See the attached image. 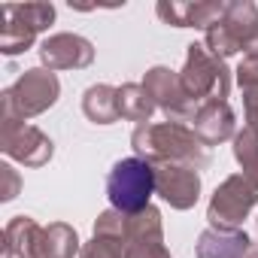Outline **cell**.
<instances>
[{"instance_id":"obj_8","label":"cell","mask_w":258,"mask_h":258,"mask_svg":"<svg viewBox=\"0 0 258 258\" xmlns=\"http://www.w3.org/2000/svg\"><path fill=\"white\" fill-rule=\"evenodd\" d=\"M7 94H10L16 112L28 121V118H34V115H40V112L55 106V100L61 94V82H58V76L52 70L31 67V70H25L16 79L13 88H7Z\"/></svg>"},{"instance_id":"obj_14","label":"cell","mask_w":258,"mask_h":258,"mask_svg":"<svg viewBox=\"0 0 258 258\" xmlns=\"http://www.w3.org/2000/svg\"><path fill=\"white\" fill-rule=\"evenodd\" d=\"M191 131L204 140V146H219L231 137H237V118L228 100H207L198 106L191 118Z\"/></svg>"},{"instance_id":"obj_17","label":"cell","mask_w":258,"mask_h":258,"mask_svg":"<svg viewBox=\"0 0 258 258\" xmlns=\"http://www.w3.org/2000/svg\"><path fill=\"white\" fill-rule=\"evenodd\" d=\"M82 112L88 121L94 124H112L118 121V88L100 82V85H91L85 94H82Z\"/></svg>"},{"instance_id":"obj_15","label":"cell","mask_w":258,"mask_h":258,"mask_svg":"<svg viewBox=\"0 0 258 258\" xmlns=\"http://www.w3.org/2000/svg\"><path fill=\"white\" fill-rule=\"evenodd\" d=\"M43 225L31 216H16L4 228V258H40Z\"/></svg>"},{"instance_id":"obj_5","label":"cell","mask_w":258,"mask_h":258,"mask_svg":"<svg viewBox=\"0 0 258 258\" xmlns=\"http://www.w3.org/2000/svg\"><path fill=\"white\" fill-rule=\"evenodd\" d=\"M155 195V164L143 158H121L106 173V198L112 210L134 216L149 207Z\"/></svg>"},{"instance_id":"obj_16","label":"cell","mask_w":258,"mask_h":258,"mask_svg":"<svg viewBox=\"0 0 258 258\" xmlns=\"http://www.w3.org/2000/svg\"><path fill=\"white\" fill-rule=\"evenodd\" d=\"M249 249H252V240L240 228L234 231L207 228L198 237V258H246Z\"/></svg>"},{"instance_id":"obj_12","label":"cell","mask_w":258,"mask_h":258,"mask_svg":"<svg viewBox=\"0 0 258 258\" xmlns=\"http://www.w3.org/2000/svg\"><path fill=\"white\" fill-rule=\"evenodd\" d=\"M40 61L46 70H85L94 61V46L79 34H52L40 46Z\"/></svg>"},{"instance_id":"obj_2","label":"cell","mask_w":258,"mask_h":258,"mask_svg":"<svg viewBox=\"0 0 258 258\" xmlns=\"http://www.w3.org/2000/svg\"><path fill=\"white\" fill-rule=\"evenodd\" d=\"M0 149H4L13 161L25 164V167H43V164H49V158L55 152L52 140L40 131V127L28 124L16 112L7 91L0 94Z\"/></svg>"},{"instance_id":"obj_1","label":"cell","mask_w":258,"mask_h":258,"mask_svg":"<svg viewBox=\"0 0 258 258\" xmlns=\"http://www.w3.org/2000/svg\"><path fill=\"white\" fill-rule=\"evenodd\" d=\"M131 146L137 158L149 164H185L195 170H204L210 164V146L179 121H146L137 124L131 134Z\"/></svg>"},{"instance_id":"obj_6","label":"cell","mask_w":258,"mask_h":258,"mask_svg":"<svg viewBox=\"0 0 258 258\" xmlns=\"http://www.w3.org/2000/svg\"><path fill=\"white\" fill-rule=\"evenodd\" d=\"M0 52L22 55L34 46L37 34L55 22L52 4H4L0 7Z\"/></svg>"},{"instance_id":"obj_20","label":"cell","mask_w":258,"mask_h":258,"mask_svg":"<svg viewBox=\"0 0 258 258\" xmlns=\"http://www.w3.org/2000/svg\"><path fill=\"white\" fill-rule=\"evenodd\" d=\"M234 158L243 170V176L258 188V127L243 124V131L234 137Z\"/></svg>"},{"instance_id":"obj_19","label":"cell","mask_w":258,"mask_h":258,"mask_svg":"<svg viewBox=\"0 0 258 258\" xmlns=\"http://www.w3.org/2000/svg\"><path fill=\"white\" fill-rule=\"evenodd\" d=\"M155 112V103L149 97V91L143 88V82H124L118 88V115L124 121H137L146 124Z\"/></svg>"},{"instance_id":"obj_13","label":"cell","mask_w":258,"mask_h":258,"mask_svg":"<svg viewBox=\"0 0 258 258\" xmlns=\"http://www.w3.org/2000/svg\"><path fill=\"white\" fill-rule=\"evenodd\" d=\"M158 19L170 28H204L210 31L222 16L228 13L225 0H201V4H176V0H161L155 7Z\"/></svg>"},{"instance_id":"obj_26","label":"cell","mask_w":258,"mask_h":258,"mask_svg":"<svg viewBox=\"0 0 258 258\" xmlns=\"http://www.w3.org/2000/svg\"><path fill=\"white\" fill-rule=\"evenodd\" d=\"M246 258H258V246H252V249L246 252Z\"/></svg>"},{"instance_id":"obj_18","label":"cell","mask_w":258,"mask_h":258,"mask_svg":"<svg viewBox=\"0 0 258 258\" xmlns=\"http://www.w3.org/2000/svg\"><path fill=\"white\" fill-rule=\"evenodd\" d=\"M76 252H82L76 228H70V225H64V222H52V225L43 228V237H40V258H73Z\"/></svg>"},{"instance_id":"obj_9","label":"cell","mask_w":258,"mask_h":258,"mask_svg":"<svg viewBox=\"0 0 258 258\" xmlns=\"http://www.w3.org/2000/svg\"><path fill=\"white\" fill-rule=\"evenodd\" d=\"M143 88L149 91L155 109H161L167 115V121H179L182 124V121L195 118L198 106L188 100V94H185V88L179 82V73H173L167 67H152L143 76Z\"/></svg>"},{"instance_id":"obj_23","label":"cell","mask_w":258,"mask_h":258,"mask_svg":"<svg viewBox=\"0 0 258 258\" xmlns=\"http://www.w3.org/2000/svg\"><path fill=\"white\" fill-rule=\"evenodd\" d=\"M237 82H240V88L258 85V52H246L243 55V61L237 64Z\"/></svg>"},{"instance_id":"obj_3","label":"cell","mask_w":258,"mask_h":258,"mask_svg":"<svg viewBox=\"0 0 258 258\" xmlns=\"http://www.w3.org/2000/svg\"><path fill=\"white\" fill-rule=\"evenodd\" d=\"M179 82L195 106L207 100H228L231 94V70L222 58L210 55L204 43H191L185 52V67L179 70Z\"/></svg>"},{"instance_id":"obj_11","label":"cell","mask_w":258,"mask_h":258,"mask_svg":"<svg viewBox=\"0 0 258 258\" xmlns=\"http://www.w3.org/2000/svg\"><path fill=\"white\" fill-rule=\"evenodd\" d=\"M155 195L173 210H191L201 198V173L185 164H155Z\"/></svg>"},{"instance_id":"obj_4","label":"cell","mask_w":258,"mask_h":258,"mask_svg":"<svg viewBox=\"0 0 258 258\" xmlns=\"http://www.w3.org/2000/svg\"><path fill=\"white\" fill-rule=\"evenodd\" d=\"M204 46L216 58H231L237 52H258V7L252 0H234L228 4V13L222 22H216L207 31Z\"/></svg>"},{"instance_id":"obj_10","label":"cell","mask_w":258,"mask_h":258,"mask_svg":"<svg viewBox=\"0 0 258 258\" xmlns=\"http://www.w3.org/2000/svg\"><path fill=\"white\" fill-rule=\"evenodd\" d=\"M124 258H170V249L164 246V228H161V210L146 207L134 216H127L124 231Z\"/></svg>"},{"instance_id":"obj_24","label":"cell","mask_w":258,"mask_h":258,"mask_svg":"<svg viewBox=\"0 0 258 258\" xmlns=\"http://www.w3.org/2000/svg\"><path fill=\"white\" fill-rule=\"evenodd\" d=\"M22 188V179L19 173L10 167V164H0V201H13Z\"/></svg>"},{"instance_id":"obj_7","label":"cell","mask_w":258,"mask_h":258,"mask_svg":"<svg viewBox=\"0 0 258 258\" xmlns=\"http://www.w3.org/2000/svg\"><path fill=\"white\" fill-rule=\"evenodd\" d=\"M255 201H258V188L243 173L228 176L210 198V207H207L210 228H225V231L240 228L243 219L252 213Z\"/></svg>"},{"instance_id":"obj_25","label":"cell","mask_w":258,"mask_h":258,"mask_svg":"<svg viewBox=\"0 0 258 258\" xmlns=\"http://www.w3.org/2000/svg\"><path fill=\"white\" fill-rule=\"evenodd\" d=\"M243 112H246V124L258 127V85L243 88Z\"/></svg>"},{"instance_id":"obj_22","label":"cell","mask_w":258,"mask_h":258,"mask_svg":"<svg viewBox=\"0 0 258 258\" xmlns=\"http://www.w3.org/2000/svg\"><path fill=\"white\" fill-rule=\"evenodd\" d=\"M79 258H124V246H121L118 240H106V237H91V240H88V243L82 246Z\"/></svg>"},{"instance_id":"obj_21","label":"cell","mask_w":258,"mask_h":258,"mask_svg":"<svg viewBox=\"0 0 258 258\" xmlns=\"http://www.w3.org/2000/svg\"><path fill=\"white\" fill-rule=\"evenodd\" d=\"M124 231H127V216L118 210H103L94 222V237H106V240H118L124 243Z\"/></svg>"}]
</instances>
